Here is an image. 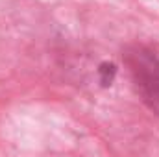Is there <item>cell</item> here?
<instances>
[{
	"label": "cell",
	"instance_id": "2",
	"mask_svg": "<svg viewBox=\"0 0 159 157\" xmlns=\"http://www.w3.org/2000/svg\"><path fill=\"white\" fill-rule=\"evenodd\" d=\"M115 76H117V67L113 63H109V61L100 63V67H98V79H100L102 87H109L113 83Z\"/></svg>",
	"mask_w": 159,
	"mask_h": 157
},
{
	"label": "cell",
	"instance_id": "1",
	"mask_svg": "<svg viewBox=\"0 0 159 157\" xmlns=\"http://www.w3.org/2000/svg\"><path fill=\"white\" fill-rule=\"evenodd\" d=\"M128 65L143 102L159 117V59L139 48L128 56Z\"/></svg>",
	"mask_w": 159,
	"mask_h": 157
}]
</instances>
